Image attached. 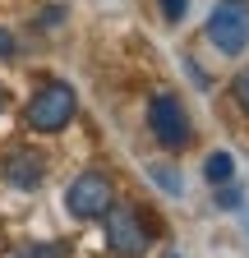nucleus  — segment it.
I'll use <instances>...</instances> for the list:
<instances>
[{
  "instance_id": "obj_8",
  "label": "nucleus",
  "mask_w": 249,
  "mask_h": 258,
  "mask_svg": "<svg viewBox=\"0 0 249 258\" xmlns=\"http://www.w3.org/2000/svg\"><path fill=\"white\" fill-rule=\"evenodd\" d=\"M152 180H157V184H162L166 194H180V189H184V180H180V175H175V171L166 166V161H157V166H152Z\"/></svg>"
},
{
  "instance_id": "obj_1",
  "label": "nucleus",
  "mask_w": 249,
  "mask_h": 258,
  "mask_svg": "<svg viewBox=\"0 0 249 258\" xmlns=\"http://www.w3.org/2000/svg\"><path fill=\"white\" fill-rule=\"evenodd\" d=\"M79 111V92L65 83V79H51L33 92V102H28V129L33 134H60Z\"/></svg>"
},
{
  "instance_id": "obj_6",
  "label": "nucleus",
  "mask_w": 249,
  "mask_h": 258,
  "mask_svg": "<svg viewBox=\"0 0 249 258\" xmlns=\"http://www.w3.org/2000/svg\"><path fill=\"white\" fill-rule=\"evenodd\" d=\"M0 175H5L14 189H42L46 157L33 152V148H14V152H5V161H0Z\"/></svg>"
},
{
  "instance_id": "obj_5",
  "label": "nucleus",
  "mask_w": 249,
  "mask_h": 258,
  "mask_svg": "<svg viewBox=\"0 0 249 258\" xmlns=\"http://www.w3.org/2000/svg\"><path fill=\"white\" fill-rule=\"evenodd\" d=\"M208 42L222 55H240L249 46V14L240 5H217L208 14Z\"/></svg>"
},
{
  "instance_id": "obj_10",
  "label": "nucleus",
  "mask_w": 249,
  "mask_h": 258,
  "mask_svg": "<svg viewBox=\"0 0 249 258\" xmlns=\"http://www.w3.org/2000/svg\"><path fill=\"white\" fill-rule=\"evenodd\" d=\"M70 244H37V249H23L19 258H65Z\"/></svg>"
},
{
  "instance_id": "obj_14",
  "label": "nucleus",
  "mask_w": 249,
  "mask_h": 258,
  "mask_svg": "<svg viewBox=\"0 0 249 258\" xmlns=\"http://www.w3.org/2000/svg\"><path fill=\"white\" fill-rule=\"evenodd\" d=\"M5 111H10V92L0 88V115H5Z\"/></svg>"
},
{
  "instance_id": "obj_11",
  "label": "nucleus",
  "mask_w": 249,
  "mask_h": 258,
  "mask_svg": "<svg viewBox=\"0 0 249 258\" xmlns=\"http://www.w3.org/2000/svg\"><path fill=\"white\" fill-rule=\"evenodd\" d=\"M184 10H190V0H162V14H166V23H180V19H184Z\"/></svg>"
},
{
  "instance_id": "obj_7",
  "label": "nucleus",
  "mask_w": 249,
  "mask_h": 258,
  "mask_svg": "<svg viewBox=\"0 0 249 258\" xmlns=\"http://www.w3.org/2000/svg\"><path fill=\"white\" fill-rule=\"evenodd\" d=\"M231 175H235V157L231 152H212L208 161H203V180L217 189V184H231Z\"/></svg>"
},
{
  "instance_id": "obj_16",
  "label": "nucleus",
  "mask_w": 249,
  "mask_h": 258,
  "mask_svg": "<svg viewBox=\"0 0 249 258\" xmlns=\"http://www.w3.org/2000/svg\"><path fill=\"white\" fill-rule=\"evenodd\" d=\"M166 258H180V253H166Z\"/></svg>"
},
{
  "instance_id": "obj_15",
  "label": "nucleus",
  "mask_w": 249,
  "mask_h": 258,
  "mask_svg": "<svg viewBox=\"0 0 249 258\" xmlns=\"http://www.w3.org/2000/svg\"><path fill=\"white\" fill-rule=\"evenodd\" d=\"M244 231H249V212H244Z\"/></svg>"
},
{
  "instance_id": "obj_3",
  "label": "nucleus",
  "mask_w": 249,
  "mask_h": 258,
  "mask_svg": "<svg viewBox=\"0 0 249 258\" xmlns=\"http://www.w3.org/2000/svg\"><path fill=\"white\" fill-rule=\"evenodd\" d=\"M148 129H152V139H157L162 148H171V152L190 148V139H194L190 111L180 106L175 92H152V97H148Z\"/></svg>"
},
{
  "instance_id": "obj_13",
  "label": "nucleus",
  "mask_w": 249,
  "mask_h": 258,
  "mask_svg": "<svg viewBox=\"0 0 249 258\" xmlns=\"http://www.w3.org/2000/svg\"><path fill=\"white\" fill-rule=\"evenodd\" d=\"M5 55H14V37H10L5 28H0V60H5Z\"/></svg>"
},
{
  "instance_id": "obj_9",
  "label": "nucleus",
  "mask_w": 249,
  "mask_h": 258,
  "mask_svg": "<svg viewBox=\"0 0 249 258\" xmlns=\"http://www.w3.org/2000/svg\"><path fill=\"white\" fill-rule=\"evenodd\" d=\"M231 92H235V102H240V111L249 115V64L235 74V83H231Z\"/></svg>"
},
{
  "instance_id": "obj_2",
  "label": "nucleus",
  "mask_w": 249,
  "mask_h": 258,
  "mask_svg": "<svg viewBox=\"0 0 249 258\" xmlns=\"http://www.w3.org/2000/svg\"><path fill=\"white\" fill-rule=\"evenodd\" d=\"M102 231H106V249L120 258H143L152 249V231L134 203H111L102 212Z\"/></svg>"
},
{
  "instance_id": "obj_12",
  "label": "nucleus",
  "mask_w": 249,
  "mask_h": 258,
  "mask_svg": "<svg viewBox=\"0 0 249 258\" xmlns=\"http://www.w3.org/2000/svg\"><path fill=\"white\" fill-rule=\"evenodd\" d=\"M217 203L235 212V208H240V189H222V194H217Z\"/></svg>"
},
{
  "instance_id": "obj_4",
  "label": "nucleus",
  "mask_w": 249,
  "mask_h": 258,
  "mask_svg": "<svg viewBox=\"0 0 249 258\" xmlns=\"http://www.w3.org/2000/svg\"><path fill=\"white\" fill-rule=\"evenodd\" d=\"M111 203H115V184H111L106 171H83V175H74L70 189H65V208H70V217H79V221H97Z\"/></svg>"
}]
</instances>
